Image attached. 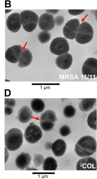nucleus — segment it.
Returning <instances> with one entry per match:
<instances>
[{
    "mask_svg": "<svg viewBox=\"0 0 97 179\" xmlns=\"http://www.w3.org/2000/svg\"><path fill=\"white\" fill-rule=\"evenodd\" d=\"M97 143L95 139L90 136L81 138L76 144L75 150L76 154L81 157H89L96 151Z\"/></svg>",
    "mask_w": 97,
    "mask_h": 179,
    "instance_id": "nucleus-1",
    "label": "nucleus"
},
{
    "mask_svg": "<svg viewBox=\"0 0 97 179\" xmlns=\"http://www.w3.org/2000/svg\"><path fill=\"white\" fill-rule=\"evenodd\" d=\"M23 141V135L19 129L13 128L5 134V143L6 148L10 151H14L19 149Z\"/></svg>",
    "mask_w": 97,
    "mask_h": 179,
    "instance_id": "nucleus-2",
    "label": "nucleus"
},
{
    "mask_svg": "<svg viewBox=\"0 0 97 179\" xmlns=\"http://www.w3.org/2000/svg\"><path fill=\"white\" fill-rule=\"evenodd\" d=\"M20 14L21 24L24 29L28 32H31L36 28L38 21L37 15L33 11L25 10Z\"/></svg>",
    "mask_w": 97,
    "mask_h": 179,
    "instance_id": "nucleus-3",
    "label": "nucleus"
},
{
    "mask_svg": "<svg viewBox=\"0 0 97 179\" xmlns=\"http://www.w3.org/2000/svg\"><path fill=\"white\" fill-rule=\"evenodd\" d=\"M93 34V30L91 26L88 22L84 21L79 25L75 40L79 44H86L92 39Z\"/></svg>",
    "mask_w": 97,
    "mask_h": 179,
    "instance_id": "nucleus-4",
    "label": "nucleus"
},
{
    "mask_svg": "<svg viewBox=\"0 0 97 179\" xmlns=\"http://www.w3.org/2000/svg\"><path fill=\"white\" fill-rule=\"evenodd\" d=\"M57 119L55 112L47 109L42 114L40 118V126L44 131H50L54 127Z\"/></svg>",
    "mask_w": 97,
    "mask_h": 179,
    "instance_id": "nucleus-5",
    "label": "nucleus"
},
{
    "mask_svg": "<svg viewBox=\"0 0 97 179\" xmlns=\"http://www.w3.org/2000/svg\"><path fill=\"white\" fill-rule=\"evenodd\" d=\"M50 48L52 53L60 56L67 53L69 51V47L66 39L62 37H57L52 41Z\"/></svg>",
    "mask_w": 97,
    "mask_h": 179,
    "instance_id": "nucleus-6",
    "label": "nucleus"
},
{
    "mask_svg": "<svg viewBox=\"0 0 97 179\" xmlns=\"http://www.w3.org/2000/svg\"><path fill=\"white\" fill-rule=\"evenodd\" d=\"M42 132L37 125L31 123L26 128L24 134L25 140L31 143L37 142L42 138Z\"/></svg>",
    "mask_w": 97,
    "mask_h": 179,
    "instance_id": "nucleus-7",
    "label": "nucleus"
},
{
    "mask_svg": "<svg viewBox=\"0 0 97 179\" xmlns=\"http://www.w3.org/2000/svg\"><path fill=\"white\" fill-rule=\"evenodd\" d=\"M82 73L85 77L94 79L97 77V60L88 58L84 62L82 67Z\"/></svg>",
    "mask_w": 97,
    "mask_h": 179,
    "instance_id": "nucleus-8",
    "label": "nucleus"
},
{
    "mask_svg": "<svg viewBox=\"0 0 97 179\" xmlns=\"http://www.w3.org/2000/svg\"><path fill=\"white\" fill-rule=\"evenodd\" d=\"M80 22L77 19H73L68 21L63 29V33L65 37L73 40L75 38L80 25Z\"/></svg>",
    "mask_w": 97,
    "mask_h": 179,
    "instance_id": "nucleus-9",
    "label": "nucleus"
},
{
    "mask_svg": "<svg viewBox=\"0 0 97 179\" xmlns=\"http://www.w3.org/2000/svg\"><path fill=\"white\" fill-rule=\"evenodd\" d=\"M55 22L52 15L44 13L39 17L38 25L40 28L44 31H49L53 29L55 26Z\"/></svg>",
    "mask_w": 97,
    "mask_h": 179,
    "instance_id": "nucleus-10",
    "label": "nucleus"
},
{
    "mask_svg": "<svg viewBox=\"0 0 97 179\" xmlns=\"http://www.w3.org/2000/svg\"><path fill=\"white\" fill-rule=\"evenodd\" d=\"M23 51V47L21 45L13 46L9 48L6 51L5 58L10 63H17L21 56Z\"/></svg>",
    "mask_w": 97,
    "mask_h": 179,
    "instance_id": "nucleus-11",
    "label": "nucleus"
},
{
    "mask_svg": "<svg viewBox=\"0 0 97 179\" xmlns=\"http://www.w3.org/2000/svg\"><path fill=\"white\" fill-rule=\"evenodd\" d=\"M6 25L9 30L13 33L17 32L21 26L20 14L19 13L11 14L7 17Z\"/></svg>",
    "mask_w": 97,
    "mask_h": 179,
    "instance_id": "nucleus-12",
    "label": "nucleus"
},
{
    "mask_svg": "<svg viewBox=\"0 0 97 179\" xmlns=\"http://www.w3.org/2000/svg\"><path fill=\"white\" fill-rule=\"evenodd\" d=\"M77 170H96L97 162L91 157H85L79 160L77 166Z\"/></svg>",
    "mask_w": 97,
    "mask_h": 179,
    "instance_id": "nucleus-13",
    "label": "nucleus"
},
{
    "mask_svg": "<svg viewBox=\"0 0 97 179\" xmlns=\"http://www.w3.org/2000/svg\"><path fill=\"white\" fill-rule=\"evenodd\" d=\"M72 61V56L67 53L59 56L55 60V63L59 68L62 70H67L71 66Z\"/></svg>",
    "mask_w": 97,
    "mask_h": 179,
    "instance_id": "nucleus-14",
    "label": "nucleus"
},
{
    "mask_svg": "<svg viewBox=\"0 0 97 179\" xmlns=\"http://www.w3.org/2000/svg\"><path fill=\"white\" fill-rule=\"evenodd\" d=\"M51 148L55 156H61L66 151V144L64 140L59 139L52 144Z\"/></svg>",
    "mask_w": 97,
    "mask_h": 179,
    "instance_id": "nucleus-15",
    "label": "nucleus"
},
{
    "mask_svg": "<svg viewBox=\"0 0 97 179\" xmlns=\"http://www.w3.org/2000/svg\"><path fill=\"white\" fill-rule=\"evenodd\" d=\"M32 112L29 107L24 106L19 110L17 114L18 119L20 122L25 123L29 122L32 117Z\"/></svg>",
    "mask_w": 97,
    "mask_h": 179,
    "instance_id": "nucleus-16",
    "label": "nucleus"
},
{
    "mask_svg": "<svg viewBox=\"0 0 97 179\" xmlns=\"http://www.w3.org/2000/svg\"><path fill=\"white\" fill-rule=\"evenodd\" d=\"M31 158L28 153H21L16 158L15 161L17 167L21 169L25 168L30 164Z\"/></svg>",
    "mask_w": 97,
    "mask_h": 179,
    "instance_id": "nucleus-17",
    "label": "nucleus"
},
{
    "mask_svg": "<svg viewBox=\"0 0 97 179\" xmlns=\"http://www.w3.org/2000/svg\"><path fill=\"white\" fill-rule=\"evenodd\" d=\"M32 60L31 52L29 49L25 48L23 50L21 56L18 61V66L20 68L26 67L30 65Z\"/></svg>",
    "mask_w": 97,
    "mask_h": 179,
    "instance_id": "nucleus-18",
    "label": "nucleus"
},
{
    "mask_svg": "<svg viewBox=\"0 0 97 179\" xmlns=\"http://www.w3.org/2000/svg\"><path fill=\"white\" fill-rule=\"evenodd\" d=\"M96 98H83L79 103L80 110L82 112L90 110L94 106L96 102Z\"/></svg>",
    "mask_w": 97,
    "mask_h": 179,
    "instance_id": "nucleus-19",
    "label": "nucleus"
},
{
    "mask_svg": "<svg viewBox=\"0 0 97 179\" xmlns=\"http://www.w3.org/2000/svg\"><path fill=\"white\" fill-rule=\"evenodd\" d=\"M31 107L32 110L36 113L42 112L45 108L43 101L39 98H34L31 101Z\"/></svg>",
    "mask_w": 97,
    "mask_h": 179,
    "instance_id": "nucleus-20",
    "label": "nucleus"
},
{
    "mask_svg": "<svg viewBox=\"0 0 97 179\" xmlns=\"http://www.w3.org/2000/svg\"><path fill=\"white\" fill-rule=\"evenodd\" d=\"M57 167V162L52 157H48L43 161L42 168L44 170H55Z\"/></svg>",
    "mask_w": 97,
    "mask_h": 179,
    "instance_id": "nucleus-21",
    "label": "nucleus"
},
{
    "mask_svg": "<svg viewBox=\"0 0 97 179\" xmlns=\"http://www.w3.org/2000/svg\"><path fill=\"white\" fill-rule=\"evenodd\" d=\"M88 126L94 130L97 129V110L95 109L89 115L87 120Z\"/></svg>",
    "mask_w": 97,
    "mask_h": 179,
    "instance_id": "nucleus-22",
    "label": "nucleus"
},
{
    "mask_svg": "<svg viewBox=\"0 0 97 179\" xmlns=\"http://www.w3.org/2000/svg\"><path fill=\"white\" fill-rule=\"evenodd\" d=\"M76 112L75 109L72 105H66L63 111L64 116L68 118L73 117L75 115Z\"/></svg>",
    "mask_w": 97,
    "mask_h": 179,
    "instance_id": "nucleus-23",
    "label": "nucleus"
},
{
    "mask_svg": "<svg viewBox=\"0 0 97 179\" xmlns=\"http://www.w3.org/2000/svg\"><path fill=\"white\" fill-rule=\"evenodd\" d=\"M51 38L50 33L47 31H41L38 35L37 38L40 42L44 44L49 41Z\"/></svg>",
    "mask_w": 97,
    "mask_h": 179,
    "instance_id": "nucleus-24",
    "label": "nucleus"
},
{
    "mask_svg": "<svg viewBox=\"0 0 97 179\" xmlns=\"http://www.w3.org/2000/svg\"><path fill=\"white\" fill-rule=\"evenodd\" d=\"M59 132L62 136H66L71 133V130L69 126L64 125L60 128Z\"/></svg>",
    "mask_w": 97,
    "mask_h": 179,
    "instance_id": "nucleus-25",
    "label": "nucleus"
},
{
    "mask_svg": "<svg viewBox=\"0 0 97 179\" xmlns=\"http://www.w3.org/2000/svg\"><path fill=\"white\" fill-rule=\"evenodd\" d=\"M44 158L41 154H38L35 156L33 162L34 165L37 167L41 165L44 161Z\"/></svg>",
    "mask_w": 97,
    "mask_h": 179,
    "instance_id": "nucleus-26",
    "label": "nucleus"
},
{
    "mask_svg": "<svg viewBox=\"0 0 97 179\" xmlns=\"http://www.w3.org/2000/svg\"><path fill=\"white\" fill-rule=\"evenodd\" d=\"M5 106L11 107H14L16 104V101L14 99L5 98Z\"/></svg>",
    "mask_w": 97,
    "mask_h": 179,
    "instance_id": "nucleus-27",
    "label": "nucleus"
},
{
    "mask_svg": "<svg viewBox=\"0 0 97 179\" xmlns=\"http://www.w3.org/2000/svg\"><path fill=\"white\" fill-rule=\"evenodd\" d=\"M55 22L56 25L58 26L62 25L64 22V18L62 15H59L56 16L55 18Z\"/></svg>",
    "mask_w": 97,
    "mask_h": 179,
    "instance_id": "nucleus-28",
    "label": "nucleus"
},
{
    "mask_svg": "<svg viewBox=\"0 0 97 179\" xmlns=\"http://www.w3.org/2000/svg\"><path fill=\"white\" fill-rule=\"evenodd\" d=\"M85 10H68L69 13L73 16H76L82 13Z\"/></svg>",
    "mask_w": 97,
    "mask_h": 179,
    "instance_id": "nucleus-29",
    "label": "nucleus"
},
{
    "mask_svg": "<svg viewBox=\"0 0 97 179\" xmlns=\"http://www.w3.org/2000/svg\"><path fill=\"white\" fill-rule=\"evenodd\" d=\"M13 112V109L12 107L6 106L5 107V114L8 115L11 114Z\"/></svg>",
    "mask_w": 97,
    "mask_h": 179,
    "instance_id": "nucleus-30",
    "label": "nucleus"
},
{
    "mask_svg": "<svg viewBox=\"0 0 97 179\" xmlns=\"http://www.w3.org/2000/svg\"><path fill=\"white\" fill-rule=\"evenodd\" d=\"M47 13L56 14L59 11V10H46Z\"/></svg>",
    "mask_w": 97,
    "mask_h": 179,
    "instance_id": "nucleus-31",
    "label": "nucleus"
},
{
    "mask_svg": "<svg viewBox=\"0 0 97 179\" xmlns=\"http://www.w3.org/2000/svg\"><path fill=\"white\" fill-rule=\"evenodd\" d=\"M12 10H5V13H7L10 12H11Z\"/></svg>",
    "mask_w": 97,
    "mask_h": 179,
    "instance_id": "nucleus-32",
    "label": "nucleus"
}]
</instances>
